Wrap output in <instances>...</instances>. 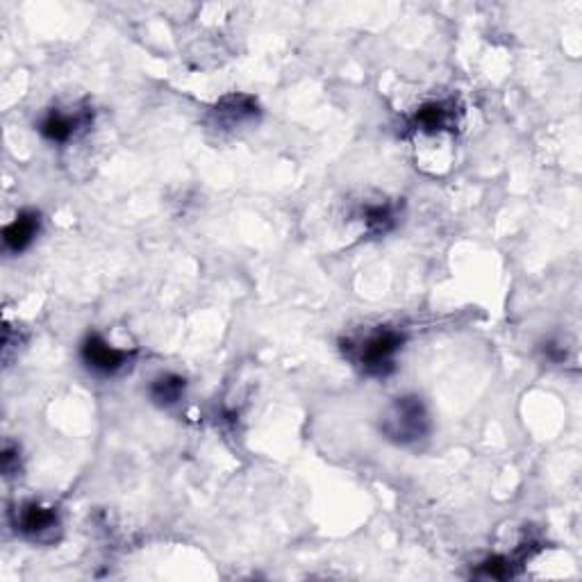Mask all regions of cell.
Masks as SVG:
<instances>
[{
  "mask_svg": "<svg viewBox=\"0 0 582 582\" xmlns=\"http://www.w3.org/2000/svg\"><path fill=\"white\" fill-rule=\"evenodd\" d=\"M401 330L380 326L360 339H344L342 353L362 373L371 378H387L396 371V355L403 351Z\"/></svg>",
  "mask_w": 582,
  "mask_h": 582,
  "instance_id": "6da1fadb",
  "label": "cell"
},
{
  "mask_svg": "<svg viewBox=\"0 0 582 582\" xmlns=\"http://www.w3.org/2000/svg\"><path fill=\"white\" fill-rule=\"evenodd\" d=\"M430 414L419 396H401L382 414L380 432L398 446H412L430 435Z\"/></svg>",
  "mask_w": 582,
  "mask_h": 582,
  "instance_id": "7a4b0ae2",
  "label": "cell"
},
{
  "mask_svg": "<svg viewBox=\"0 0 582 582\" xmlns=\"http://www.w3.org/2000/svg\"><path fill=\"white\" fill-rule=\"evenodd\" d=\"M80 360L91 373L110 378L130 367V362L135 360V351H121V348L107 344L105 337L98 332H89L80 346Z\"/></svg>",
  "mask_w": 582,
  "mask_h": 582,
  "instance_id": "3957f363",
  "label": "cell"
},
{
  "mask_svg": "<svg viewBox=\"0 0 582 582\" xmlns=\"http://www.w3.org/2000/svg\"><path fill=\"white\" fill-rule=\"evenodd\" d=\"M16 532H21L23 537L32 539L37 544L55 542L57 532H60V517H57L55 507H46L37 501L23 503L16 510L14 519Z\"/></svg>",
  "mask_w": 582,
  "mask_h": 582,
  "instance_id": "277c9868",
  "label": "cell"
},
{
  "mask_svg": "<svg viewBox=\"0 0 582 582\" xmlns=\"http://www.w3.org/2000/svg\"><path fill=\"white\" fill-rule=\"evenodd\" d=\"M89 121H91L89 112L64 114L60 110H51L39 121L37 130L41 132V137L53 141V144H66V141L76 137L82 128H87Z\"/></svg>",
  "mask_w": 582,
  "mask_h": 582,
  "instance_id": "5b68a950",
  "label": "cell"
},
{
  "mask_svg": "<svg viewBox=\"0 0 582 582\" xmlns=\"http://www.w3.org/2000/svg\"><path fill=\"white\" fill-rule=\"evenodd\" d=\"M457 126V107L453 101H430L421 105L414 112L410 128L419 132H428V135H437L444 130H455Z\"/></svg>",
  "mask_w": 582,
  "mask_h": 582,
  "instance_id": "8992f818",
  "label": "cell"
},
{
  "mask_svg": "<svg viewBox=\"0 0 582 582\" xmlns=\"http://www.w3.org/2000/svg\"><path fill=\"white\" fill-rule=\"evenodd\" d=\"M41 230V214L35 210H23L16 214L12 223H7L3 228V244L10 253L19 255L28 251L32 241L37 239Z\"/></svg>",
  "mask_w": 582,
  "mask_h": 582,
  "instance_id": "52a82bcc",
  "label": "cell"
},
{
  "mask_svg": "<svg viewBox=\"0 0 582 582\" xmlns=\"http://www.w3.org/2000/svg\"><path fill=\"white\" fill-rule=\"evenodd\" d=\"M187 389V380L178 376V373H162L157 376L151 387H148V394H151V401L160 407H171L182 401Z\"/></svg>",
  "mask_w": 582,
  "mask_h": 582,
  "instance_id": "ba28073f",
  "label": "cell"
},
{
  "mask_svg": "<svg viewBox=\"0 0 582 582\" xmlns=\"http://www.w3.org/2000/svg\"><path fill=\"white\" fill-rule=\"evenodd\" d=\"M214 114H216V119L226 121L228 126H235V123L239 126V123L253 119V116L257 114V103L246 94H232L216 105Z\"/></svg>",
  "mask_w": 582,
  "mask_h": 582,
  "instance_id": "9c48e42d",
  "label": "cell"
},
{
  "mask_svg": "<svg viewBox=\"0 0 582 582\" xmlns=\"http://www.w3.org/2000/svg\"><path fill=\"white\" fill-rule=\"evenodd\" d=\"M362 221L371 235H385L396 226V212L392 205H367L362 210Z\"/></svg>",
  "mask_w": 582,
  "mask_h": 582,
  "instance_id": "30bf717a",
  "label": "cell"
},
{
  "mask_svg": "<svg viewBox=\"0 0 582 582\" xmlns=\"http://www.w3.org/2000/svg\"><path fill=\"white\" fill-rule=\"evenodd\" d=\"M3 473H5V478H10V476H14V473H19V448H16V446H10V444L5 446V451H3Z\"/></svg>",
  "mask_w": 582,
  "mask_h": 582,
  "instance_id": "8fae6325",
  "label": "cell"
}]
</instances>
